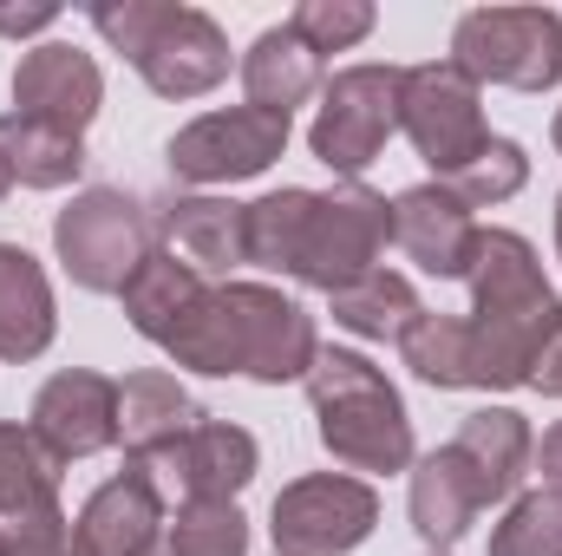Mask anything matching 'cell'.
Wrapping results in <instances>:
<instances>
[{"label":"cell","mask_w":562,"mask_h":556,"mask_svg":"<svg viewBox=\"0 0 562 556\" xmlns=\"http://www.w3.org/2000/svg\"><path fill=\"white\" fill-rule=\"evenodd\" d=\"M471 347H477V387H530L537 354L562 327V301L543 281L537 249L517 230H484L471 256Z\"/></svg>","instance_id":"6da1fadb"},{"label":"cell","mask_w":562,"mask_h":556,"mask_svg":"<svg viewBox=\"0 0 562 556\" xmlns=\"http://www.w3.org/2000/svg\"><path fill=\"white\" fill-rule=\"evenodd\" d=\"M307 400L321 419V445L347 471H406L413 465V419L400 387L347 347H321L307 367Z\"/></svg>","instance_id":"7a4b0ae2"},{"label":"cell","mask_w":562,"mask_h":556,"mask_svg":"<svg viewBox=\"0 0 562 556\" xmlns=\"http://www.w3.org/2000/svg\"><path fill=\"white\" fill-rule=\"evenodd\" d=\"M53 249L66 263V276L92 294H125V281L144 269V256L157 249V223L144 216L138 197L125 190H79L59 216H53Z\"/></svg>","instance_id":"3957f363"},{"label":"cell","mask_w":562,"mask_h":556,"mask_svg":"<svg viewBox=\"0 0 562 556\" xmlns=\"http://www.w3.org/2000/svg\"><path fill=\"white\" fill-rule=\"evenodd\" d=\"M451 59L484 86L550 92L562 79V13L557 7H471L451 33Z\"/></svg>","instance_id":"277c9868"},{"label":"cell","mask_w":562,"mask_h":556,"mask_svg":"<svg viewBox=\"0 0 562 556\" xmlns=\"http://www.w3.org/2000/svg\"><path fill=\"white\" fill-rule=\"evenodd\" d=\"M400 86H406V66H340L321 86V112H314L307 151L334 177L360 184V170L400 132Z\"/></svg>","instance_id":"5b68a950"},{"label":"cell","mask_w":562,"mask_h":556,"mask_svg":"<svg viewBox=\"0 0 562 556\" xmlns=\"http://www.w3.org/2000/svg\"><path fill=\"white\" fill-rule=\"evenodd\" d=\"M393 243V203L367 184H334V190H314V216H307V236H301V263L294 281L321 288V294H340L353 281H367L380 269V249Z\"/></svg>","instance_id":"8992f818"},{"label":"cell","mask_w":562,"mask_h":556,"mask_svg":"<svg viewBox=\"0 0 562 556\" xmlns=\"http://www.w3.org/2000/svg\"><path fill=\"white\" fill-rule=\"evenodd\" d=\"M400 132L413 138V151H419L438 177L464 170V164L491 144L477 79H471L458 59L406 66V86H400Z\"/></svg>","instance_id":"52a82bcc"},{"label":"cell","mask_w":562,"mask_h":556,"mask_svg":"<svg viewBox=\"0 0 562 556\" xmlns=\"http://www.w3.org/2000/svg\"><path fill=\"white\" fill-rule=\"evenodd\" d=\"M380 524V498L373 485L360 478H340V471H314V478H294L269 511V531H276V556H347L360 551Z\"/></svg>","instance_id":"ba28073f"},{"label":"cell","mask_w":562,"mask_h":556,"mask_svg":"<svg viewBox=\"0 0 562 556\" xmlns=\"http://www.w3.org/2000/svg\"><path fill=\"white\" fill-rule=\"evenodd\" d=\"M223 314H229V334H236V360L249 380L281 387V380H307L321 341H314V321L294 294H281L269 281H223Z\"/></svg>","instance_id":"9c48e42d"},{"label":"cell","mask_w":562,"mask_h":556,"mask_svg":"<svg viewBox=\"0 0 562 556\" xmlns=\"http://www.w3.org/2000/svg\"><path fill=\"white\" fill-rule=\"evenodd\" d=\"M288 112H262V105H229V112H203L170 138V177L183 184H243L262 177L288 151Z\"/></svg>","instance_id":"30bf717a"},{"label":"cell","mask_w":562,"mask_h":556,"mask_svg":"<svg viewBox=\"0 0 562 556\" xmlns=\"http://www.w3.org/2000/svg\"><path fill=\"white\" fill-rule=\"evenodd\" d=\"M99 105H105V79H99L92 53H79L66 40H46V46L20 53V66H13V112L20 119L86 138V125L99 119Z\"/></svg>","instance_id":"8fae6325"},{"label":"cell","mask_w":562,"mask_h":556,"mask_svg":"<svg viewBox=\"0 0 562 556\" xmlns=\"http://www.w3.org/2000/svg\"><path fill=\"white\" fill-rule=\"evenodd\" d=\"M33 438H40L59 465L119 445V380L86 374V367L53 374V380L40 387V400H33Z\"/></svg>","instance_id":"7c38bea8"},{"label":"cell","mask_w":562,"mask_h":556,"mask_svg":"<svg viewBox=\"0 0 562 556\" xmlns=\"http://www.w3.org/2000/svg\"><path fill=\"white\" fill-rule=\"evenodd\" d=\"M157 99H203L229 79V40L203 7H170L164 33L132 59Z\"/></svg>","instance_id":"4fadbf2b"},{"label":"cell","mask_w":562,"mask_h":556,"mask_svg":"<svg viewBox=\"0 0 562 556\" xmlns=\"http://www.w3.org/2000/svg\"><path fill=\"white\" fill-rule=\"evenodd\" d=\"M477 223L471 210L445 190V184H413L393 197V243L406 249V263H419L425 276L458 281L471 276V256H477Z\"/></svg>","instance_id":"5bb4252c"},{"label":"cell","mask_w":562,"mask_h":556,"mask_svg":"<svg viewBox=\"0 0 562 556\" xmlns=\"http://www.w3.org/2000/svg\"><path fill=\"white\" fill-rule=\"evenodd\" d=\"M79 531L99 556H157L170 518H164V485L150 478V465L132 458L119 478H105L86 511H79Z\"/></svg>","instance_id":"9a60e30c"},{"label":"cell","mask_w":562,"mask_h":556,"mask_svg":"<svg viewBox=\"0 0 562 556\" xmlns=\"http://www.w3.org/2000/svg\"><path fill=\"white\" fill-rule=\"evenodd\" d=\"M262 452L243 425L229 419H196L170 452L150 458V478L157 485H183V498H236L249 478H256Z\"/></svg>","instance_id":"2e32d148"},{"label":"cell","mask_w":562,"mask_h":556,"mask_svg":"<svg viewBox=\"0 0 562 556\" xmlns=\"http://www.w3.org/2000/svg\"><path fill=\"white\" fill-rule=\"evenodd\" d=\"M451 452L464 458V471L477 478V498L484 504H504L517 498L530 458H537V438H530V419L510 413V407H477V413L458 425Z\"/></svg>","instance_id":"e0dca14e"},{"label":"cell","mask_w":562,"mask_h":556,"mask_svg":"<svg viewBox=\"0 0 562 556\" xmlns=\"http://www.w3.org/2000/svg\"><path fill=\"white\" fill-rule=\"evenodd\" d=\"M157 230L170 236V249L190 269H236V263H249V203H229V197H177V203H164Z\"/></svg>","instance_id":"ac0fdd59"},{"label":"cell","mask_w":562,"mask_h":556,"mask_svg":"<svg viewBox=\"0 0 562 556\" xmlns=\"http://www.w3.org/2000/svg\"><path fill=\"white\" fill-rule=\"evenodd\" d=\"M53 281L46 269L20 249V243H0V360H40L53 347Z\"/></svg>","instance_id":"d6986e66"},{"label":"cell","mask_w":562,"mask_h":556,"mask_svg":"<svg viewBox=\"0 0 562 556\" xmlns=\"http://www.w3.org/2000/svg\"><path fill=\"white\" fill-rule=\"evenodd\" d=\"M484 498H477V478L464 471V458L451 445L425 452L413 465V531H419L431 551H451L471 524H477Z\"/></svg>","instance_id":"ffe728a7"},{"label":"cell","mask_w":562,"mask_h":556,"mask_svg":"<svg viewBox=\"0 0 562 556\" xmlns=\"http://www.w3.org/2000/svg\"><path fill=\"white\" fill-rule=\"evenodd\" d=\"M196 400L177 387V374H157V367H144L132 380H119V438H125V452L132 458H157V452H170L190 425H196Z\"/></svg>","instance_id":"44dd1931"},{"label":"cell","mask_w":562,"mask_h":556,"mask_svg":"<svg viewBox=\"0 0 562 556\" xmlns=\"http://www.w3.org/2000/svg\"><path fill=\"white\" fill-rule=\"evenodd\" d=\"M243 92L262 112H294L301 99L321 92V53H307L281 20L269 33H256V46L243 53Z\"/></svg>","instance_id":"7402d4cb"},{"label":"cell","mask_w":562,"mask_h":556,"mask_svg":"<svg viewBox=\"0 0 562 556\" xmlns=\"http://www.w3.org/2000/svg\"><path fill=\"white\" fill-rule=\"evenodd\" d=\"M210 288H203V269H190L177 249H150L144 256V269L125 281V314H132V327H138L144 341H170L177 334V321L203 301Z\"/></svg>","instance_id":"603a6c76"},{"label":"cell","mask_w":562,"mask_h":556,"mask_svg":"<svg viewBox=\"0 0 562 556\" xmlns=\"http://www.w3.org/2000/svg\"><path fill=\"white\" fill-rule=\"evenodd\" d=\"M59 504V458L33 438V425L0 419V524Z\"/></svg>","instance_id":"cb8c5ba5"},{"label":"cell","mask_w":562,"mask_h":556,"mask_svg":"<svg viewBox=\"0 0 562 556\" xmlns=\"http://www.w3.org/2000/svg\"><path fill=\"white\" fill-rule=\"evenodd\" d=\"M0 157H7L13 184H26V190H59V184H72V177L86 170V138L7 112V119H0Z\"/></svg>","instance_id":"d4e9b609"},{"label":"cell","mask_w":562,"mask_h":556,"mask_svg":"<svg viewBox=\"0 0 562 556\" xmlns=\"http://www.w3.org/2000/svg\"><path fill=\"white\" fill-rule=\"evenodd\" d=\"M334 301V321L347 327V334H360V341H400L413 321H419V294H413V281L393 276V269H373L367 281H353V288H340V294H327Z\"/></svg>","instance_id":"484cf974"},{"label":"cell","mask_w":562,"mask_h":556,"mask_svg":"<svg viewBox=\"0 0 562 556\" xmlns=\"http://www.w3.org/2000/svg\"><path fill=\"white\" fill-rule=\"evenodd\" d=\"M400 354L425 387H477V347L464 314H419L400 334Z\"/></svg>","instance_id":"4316f807"},{"label":"cell","mask_w":562,"mask_h":556,"mask_svg":"<svg viewBox=\"0 0 562 556\" xmlns=\"http://www.w3.org/2000/svg\"><path fill=\"white\" fill-rule=\"evenodd\" d=\"M164 556H249V518L236 498H183L164 531Z\"/></svg>","instance_id":"83f0119b"},{"label":"cell","mask_w":562,"mask_h":556,"mask_svg":"<svg viewBox=\"0 0 562 556\" xmlns=\"http://www.w3.org/2000/svg\"><path fill=\"white\" fill-rule=\"evenodd\" d=\"M307 216H314V190H269L262 203H249V263L294 276Z\"/></svg>","instance_id":"f1b7e54d"},{"label":"cell","mask_w":562,"mask_h":556,"mask_svg":"<svg viewBox=\"0 0 562 556\" xmlns=\"http://www.w3.org/2000/svg\"><path fill=\"white\" fill-rule=\"evenodd\" d=\"M164 354L177 360V367H190V374H243V360H236V334H229V314H223V294L210 288L183 321H177V334L164 341Z\"/></svg>","instance_id":"f546056e"},{"label":"cell","mask_w":562,"mask_h":556,"mask_svg":"<svg viewBox=\"0 0 562 556\" xmlns=\"http://www.w3.org/2000/svg\"><path fill=\"white\" fill-rule=\"evenodd\" d=\"M464 210H491V203H510L524 184H530V157H524V144L517 138H491L464 170H451V177H438Z\"/></svg>","instance_id":"4dcf8cb0"},{"label":"cell","mask_w":562,"mask_h":556,"mask_svg":"<svg viewBox=\"0 0 562 556\" xmlns=\"http://www.w3.org/2000/svg\"><path fill=\"white\" fill-rule=\"evenodd\" d=\"M373 0H301L294 13H288V33L307 46V53H347V46H360L367 33H373Z\"/></svg>","instance_id":"1f68e13d"},{"label":"cell","mask_w":562,"mask_h":556,"mask_svg":"<svg viewBox=\"0 0 562 556\" xmlns=\"http://www.w3.org/2000/svg\"><path fill=\"white\" fill-rule=\"evenodd\" d=\"M491 556H562V498L557 491L510 498L504 524L491 531Z\"/></svg>","instance_id":"d6a6232c"},{"label":"cell","mask_w":562,"mask_h":556,"mask_svg":"<svg viewBox=\"0 0 562 556\" xmlns=\"http://www.w3.org/2000/svg\"><path fill=\"white\" fill-rule=\"evenodd\" d=\"M0 544L13 556H99L86 544V531L53 504V511H33V518H13V524H0Z\"/></svg>","instance_id":"836d02e7"},{"label":"cell","mask_w":562,"mask_h":556,"mask_svg":"<svg viewBox=\"0 0 562 556\" xmlns=\"http://www.w3.org/2000/svg\"><path fill=\"white\" fill-rule=\"evenodd\" d=\"M170 7H177V0H125V7H92V26H99V33H105L125 59H138L144 46L164 33Z\"/></svg>","instance_id":"e575fe53"},{"label":"cell","mask_w":562,"mask_h":556,"mask_svg":"<svg viewBox=\"0 0 562 556\" xmlns=\"http://www.w3.org/2000/svg\"><path fill=\"white\" fill-rule=\"evenodd\" d=\"M59 20V7H0V33H13V40H26V33H46Z\"/></svg>","instance_id":"d590c367"},{"label":"cell","mask_w":562,"mask_h":556,"mask_svg":"<svg viewBox=\"0 0 562 556\" xmlns=\"http://www.w3.org/2000/svg\"><path fill=\"white\" fill-rule=\"evenodd\" d=\"M530 387H537V393H550V400H562V327L550 334V347L537 354V374H530Z\"/></svg>","instance_id":"8d00e7d4"},{"label":"cell","mask_w":562,"mask_h":556,"mask_svg":"<svg viewBox=\"0 0 562 556\" xmlns=\"http://www.w3.org/2000/svg\"><path fill=\"white\" fill-rule=\"evenodd\" d=\"M537 471H543V491L562 498V419L543 432V445H537Z\"/></svg>","instance_id":"74e56055"},{"label":"cell","mask_w":562,"mask_h":556,"mask_svg":"<svg viewBox=\"0 0 562 556\" xmlns=\"http://www.w3.org/2000/svg\"><path fill=\"white\" fill-rule=\"evenodd\" d=\"M7 190H13V170H7V157H0V197H7Z\"/></svg>","instance_id":"f35d334b"},{"label":"cell","mask_w":562,"mask_h":556,"mask_svg":"<svg viewBox=\"0 0 562 556\" xmlns=\"http://www.w3.org/2000/svg\"><path fill=\"white\" fill-rule=\"evenodd\" d=\"M557 256H562V197H557Z\"/></svg>","instance_id":"ab89813d"},{"label":"cell","mask_w":562,"mask_h":556,"mask_svg":"<svg viewBox=\"0 0 562 556\" xmlns=\"http://www.w3.org/2000/svg\"><path fill=\"white\" fill-rule=\"evenodd\" d=\"M557 151H562V112H557Z\"/></svg>","instance_id":"60d3db41"},{"label":"cell","mask_w":562,"mask_h":556,"mask_svg":"<svg viewBox=\"0 0 562 556\" xmlns=\"http://www.w3.org/2000/svg\"><path fill=\"white\" fill-rule=\"evenodd\" d=\"M0 556H13V551H7V544H0Z\"/></svg>","instance_id":"b9f144b4"},{"label":"cell","mask_w":562,"mask_h":556,"mask_svg":"<svg viewBox=\"0 0 562 556\" xmlns=\"http://www.w3.org/2000/svg\"><path fill=\"white\" fill-rule=\"evenodd\" d=\"M431 556H445V551H431Z\"/></svg>","instance_id":"7bdbcfd3"}]
</instances>
